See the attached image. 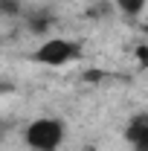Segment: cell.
Returning a JSON list of instances; mask_svg holds the SVG:
<instances>
[{
  "label": "cell",
  "mask_w": 148,
  "mask_h": 151,
  "mask_svg": "<svg viewBox=\"0 0 148 151\" xmlns=\"http://www.w3.org/2000/svg\"><path fill=\"white\" fill-rule=\"evenodd\" d=\"M116 3V9L122 12V15H128V18H139L142 12H145L148 0H113Z\"/></svg>",
  "instance_id": "cell-4"
},
{
  "label": "cell",
  "mask_w": 148,
  "mask_h": 151,
  "mask_svg": "<svg viewBox=\"0 0 148 151\" xmlns=\"http://www.w3.org/2000/svg\"><path fill=\"white\" fill-rule=\"evenodd\" d=\"M64 122L58 116H38L23 128V142L29 151H58L64 145Z\"/></svg>",
  "instance_id": "cell-1"
},
{
  "label": "cell",
  "mask_w": 148,
  "mask_h": 151,
  "mask_svg": "<svg viewBox=\"0 0 148 151\" xmlns=\"http://www.w3.org/2000/svg\"><path fill=\"white\" fill-rule=\"evenodd\" d=\"M145 32H148V20H145Z\"/></svg>",
  "instance_id": "cell-6"
},
{
  "label": "cell",
  "mask_w": 148,
  "mask_h": 151,
  "mask_svg": "<svg viewBox=\"0 0 148 151\" xmlns=\"http://www.w3.org/2000/svg\"><path fill=\"white\" fill-rule=\"evenodd\" d=\"M32 58L44 67H67L75 58H81V44L73 38H47Z\"/></svg>",
  "instance_id": "cell-2"
},
{
  "label": "cell",
  "mask_w": 148,
  "mask_h": 151,
  "mask_svg": "<svg viewBox=\"0 0 148 151\" xmlns=\"http://www.w3.org/2000/svg\"><path fill=\"white\" fill-rule=\"evenodd\" d=\"M125 142L134 151H148V116H134L125 125Z\"/></svg>",
  "instance_id": "cell-3"
},
{
  "label": "cell",
  "mask_w": 148,
  "mask_h": 151,
  "mask_svg": "<svg viewBox=\"0 0 148 151\" xmlns=\"http://www.w3.org/2000/svg\"><path fill=\"white\" fill-rule=\"evenodd\" d=\"M137 61L142 67H148V47H137Z\"/></svg>",
  "instance_id": "cell-5"
}]
</instances>
